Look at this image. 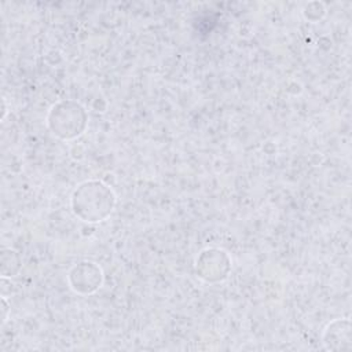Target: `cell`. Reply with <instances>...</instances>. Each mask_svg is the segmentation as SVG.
<instances>
[{"label": "cell", "mask_w": 352, "mask_h": 352, "mask_svg": "<svg viewBox=\"0 0 352 352\" xmlns=\"http://www.w3.org/2000/svg\"><path fill=\"white\" fill-rule=\"evenodd\" d=\"M103 204L107 206L114 205V195L100 182H87L76 188L72 204L76 216L81 217L84 221H100L107 217V214L95 204Z\"/></svg>", "instance_id": "6da1fadb"}]
</instances>
